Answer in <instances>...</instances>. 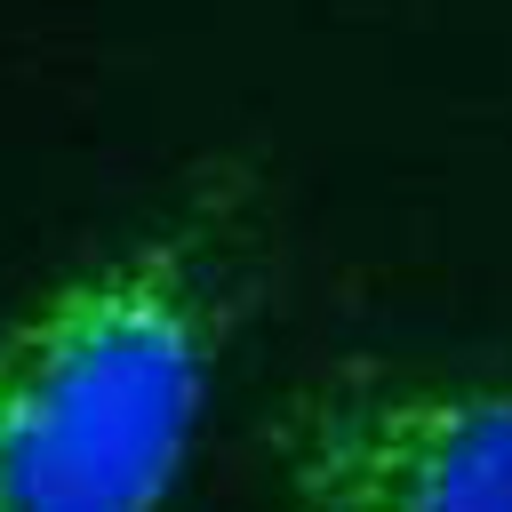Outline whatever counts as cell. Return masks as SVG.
Instances as JSON below:
<instances>
[{"instance_id":"cell-1","label":"cell","mask_w":512,"mask_h":512,"mask_svg":"<svg viewBox=\"0 0 512 512\" xmlns=\"http://www.w3.org/2000/svg\"><path fill=\"white\" fill-rule=\"evenodd\" d=\"M240 328L224 200L80 256L0 320V512H168Z\"/></svg>"},{"instance_id":"cell-2","label":"cell","mask_w":512,"mask_h":512,"mask_svg":"<svg viewBox=\"0 0 512 512\" xmlns=\"http://www.w3.org/2000/svg\"><path fill=\"white\" fill-rule=\"evenodd\" d=\"M272 512H512V376L344 360L264 432Z\"/></svg>"}]
</instances>
